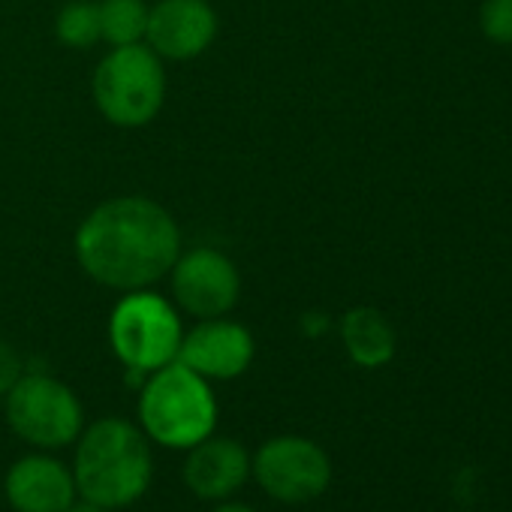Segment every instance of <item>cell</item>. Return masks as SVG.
Returning <instances> with one entry per match:
<instances>
[{
    "label": "cell",
    "mask_w": 512,
    "mask_h": 512,
    "mask_svg": "<svg viewBox=\"0 0 512 512\" xmlns=\"http://www.w3.org/2000/svg\"><path fill=\"white\" fill-rule=\"evenodd\" d=\"M76 256L88 278L112 290H145L181 256L172 214L148 196H115L97 205L76 232Z\"/></svg>",
    "instance_id": "6da1fadb"
},
{
    "label": "cell",
    "mask_w": 512,
    "mask_h": 512,
    "mask_svg": "<svg viewBox=\"0 0 512 512\" xmlns=\"http://www.w3.org/2000/svg\"><path fill=\"white\" fill-rule=\"evenodd\" d=\"M76 491L106 509L136 503L151 482L145 434L124 419L94 422L76 449Z\"/></svg>",
    "instance_id": "7a4b0ae2"
},
{
    "label": "cell",
    "mask_w": 512,
    "mask_h": 512,
    "mask_svg": "<svg viewBox=\"0 0 512 512\" xmlns=\"http://www.w3.org/2000/svg\"><path fill=\"white\" fill-rule=\"evenodd\" d=\"M139 419L160 446L190 449L214 431L217 401L205 377L181 362H169L142 386Z\"/></svg>",
    "instance_id": "3957f363"
},
{
    "label": "cell",
    "mask_w": 512,
    "mask_h": 512,
    "mask_svg": "<svg viewBox=\"0 0 512 512\" xmlns=\"http://www.w3.org/2000/svg\"><path fill=\"white\" fill-rule=\"evenodd\" d=\"M94 103L115 127H145L157 118L166 100V73L160 58L136 43L115 46L94 73Z\"/></svg>",
    "instance_id": "277c9868"
},
{
    "label": "cell",
    "mask_w": 512,
    "mask_h": 512,
    "mask_svg": "<svg viewBox=\"0 0 512 512\" xmlns=\"http://www.w3.org/2000/svg\"><path fill=\"white\" fill-rule=\"evenodd\" d=\"M181 338L184 332L175 308L157 293H145V290L127 293L115 305L109 320L112 350L133 371V377L154 374L163 365L175 362Z\"/></svg>",
    "instance_id": "5b68a950"
},
{
    "label": "cell",
    "mask_w": 512,
    "mask_h": 512,
    "mask_svg": "<svg viewBox=\"0 0 512 512\" xmlns=\"http://www.w3.org/2000/svg\"><path fill=\"white\" fill-rule=\"evenodd\" d=\"M13 431L43 449L67 446L82 434V404L70 386L49 374H25L7 392Z\"/></svg>",
    "instance_id": "8992f818"
},
{
    "label": "cell",
    "mask_w": 512,
    "mask_h": 512,
    "mask_svg": "<svg viewBox=\"0 0 512 512\" xmlns=\"http://www.w3.org/2000/svg\"><path fill=\"white\" fill-rule=\"evenodd\" d=\"M253 476L281 503H308L329 488V455L308 437H275L253 458Z\"/></svg>",
    "instance_id": "52a82bcc"
},
{
    "label": "cell",
    "mask_w": 512,
    "mask_h": 512,
    "mask_svg": "<svg viewBox=\"0 0 512 512\" xmlns=\"http://www.w3.org/2000/svg\"><path fill=\"white\" fill-rule=\"evenodd\" d=\"M241 293V278L235 263L214 247H196L178 256L172 266V296L175 302L199 317L214 320L235 308Z\"/></svg>",
    "instance_id": "ba28073f"
},
{
    "label": "cell",
    "mask_w": 512,
    "mask_h": 512,
    "mask_svg": "<svg viewBox=\"0 0 512 512\" xmlns=\"http://www.w3.org/2000/svg\"><path fill=\"white\" fill-rule=\"evenodd\" d=\"M217 37V13L208 0H157L148 10L145 40L157 58H199Z\"/></svg>",
    "instance_id": "9c48e42d"
},
{
    "label": "cell",
    "mask_w": 512,
    "mask_h": 512,
    "mask_svg": "<svg viewBox=\"0 0 512 512\" xmlns=\"http://www.w3.org/2000/svg\"><path fill=\"white\" fill-rule=\"evenodd\" d=\"M205 380H232L253 362V335L223 317L202 320L181 338L178 359Z\"/></svg>",
    "instance_id": "30bf717a"
},
{
    "label": "cell",
    "mask_w": 512,
    "mask_h": 512,
    "mask_svg": "<svg viewBox=\"0 0 512 512\" xmlns=\"http://www.w3.org/2000/svg\"><path fill=\"white\" fill-rule=\"evenodd\" d=\"M7 500L16 512H67L76 503V479L61 461L28 455L7 473Z\"/></svg>",
    "instance_id": "8fae6325"
},
{
    "label": "cell",
    "mask_w": 512,
    "mask_h": 512,
    "mask_svg": "<svg viewBox=\"0 0 512 512\" xmlns=\"http://www.w3.org/2000/svg\"><path fill=\"white\" fill-rule=\"evenodd\" d=\"M250 476V458L241 443L229 437H205L190 446L184 464L187 488L202 500H223L235 494Z\"/></svg>",
    "instance_id": "7c38bea8"
},
{
    "label": "cell",
    "mask_w": 512,
    "mask_h": 512,
    "mask_svg": "<svg viewBox=\"0 0 512 512\" xmlns=\"http://www.w3.org/2000/svg\"><path fill=\"white\" fill-rule=\"evenodd\" d=\"M350 359L362 368H383L395 356V329L377 308H353L341 320Z\"/></svg>",
    "instance_id": "4fadbf2b"
},
{
    "label": "cell",
    "mask_w": 512,
    "mask_h": 512,
    "mask_svg": "<svg viewBox=\"0 0 512 512\" xmlns=\"http://www.w3.org/2000/svg\"><path fill=\"white\" fill-rule=\"evenodd\" d=\"M100 40L115 46H136L145 40L148 4L145 0H100Z\"/></svg>",
    "instance_id": "5bb4252c"
},
{
    "label": "cell",
    "mask_w": 512,
    "mask_h": 512,
    "mask_svg": "<svg viewBox=\"0 0 512 512\" xmlns=\"http://www.w3.org/2000/svg\"><path fill=\"white\" fill-rule=\"evenodd\" d=\"M55 34L67 49H91L100 43V13L97 0H70L58 13Z\"/></svg>",
    "instance_id": "9a60e30c"
},
{
    "label": "cell",
    "mask_w": 512,
    "mask_h": 512,
    "mask_svg": "<svg viewBox=\"0 0 512 512\" xmlns=\"http://www.w3.org/2000/svg\"><path fill=\"white\" fill-rule=\"evenodd\" d=\"M479 28L491 43L512 46V0H482Z\"/></svg>",
    "instance_id": "2e32d148"
},
{
    "label": "cell",
    "mask_w": 512,
    "mask_h": 512,
    "mask_svg": "<svg viewBox=\"0 0 512 512\" xmlns=\"http://www.w3.org/2000/svg\"><path fill=\"white\" fill-rule=\"evenodd\" d=\"M19 377H22V362H19L16 350L7 347V344H0V395H7L16 386Z\"/></svg>",
    "instance_id": "e0dca14e"
},
{
    "label": "cell",
    "mask_w": 512,
    "mask_h": 512,
    "mask_svg": "<svg viewBox=\"0 0 512 512\" xmlns=\"http://www.w3.org/2000/svg\"><path fill=\"white\" fill-rule=\"evenodd\" d=\"M67 512H109L106 506H97V503H91V500H82V503H73Z\"/></svg>",
    "instance_id": "ac0fdd59"
},
{
    "label": "cell",
    "mask_w": 512,
    "mask_h": 512,
    "mask_svg": "<svg viewBox=\"0 0 512 512\" xmlns=\"http://www.w3.org/2000/svg\"><path fill=\"white\" fill-rule=\"evenodd\" d=\"M214 512H253L250 506H244V503H220Z\"/></svg>",
    "instance_id": "d6986e66"
}]
</instances>
